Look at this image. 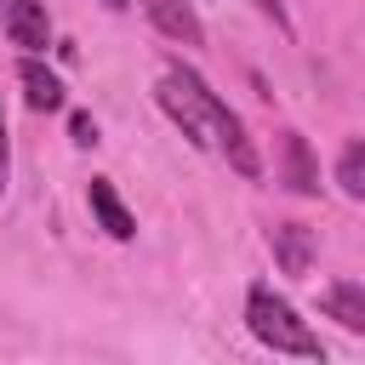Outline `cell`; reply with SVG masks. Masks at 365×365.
I'll list each match as a JSON object with an SVG mask.
<instances>
[{"mask_svg": "<svg viewBox=\"0 0 365 365\" xmlns=\"http://www.w3.org/2000/svg\"><path fill=\"white\" fill-rule=\"evenodd\" d=\"M160 108H165V120L194 143V148H217L222 160H228V171H240L245 182H257L262 177V154H257V143L245 137V120L182 63V57H171L165 63V74H160Z\"/></svg>", "mask_w": 365, "mask_h": 365, "instance_id": "1", "label": "cell"}, {"mask_svg": "<svg viewBox=\"0 0 365 365\" xmlns=\"http://www.w3.org/2000/svg\"><path fill=\"white\" fill-rule=\"evenodd\" d=\"M245 325H251V336L262 342V348H274V354H297V359H325V342H319V331L274 291V285H251L245 291Z\"/></svg>", "mask_w": 365, "mask_h": 365, "instance_id": "2", "label": "cell"}, {"mask_svg": "<svg viewBox=\"0 0 365 365\" xmlns=\"http://www.w3.org/2000/svg\"><path fill=\"white\" fill-rule=\"evenodd\" d=\"M0 29L17 51H46L51 46V17L46 0H0Z\"/></svg>", "mask_w": 365, "mask_h": 365, "instance_id": "3", "label": "cell"}, {"mask_svg": "<svg viewBox=\"0 0 365 365\" xmlns=\"http://www.w3.org/2000/svg\"><path fill=\"white\" fill-rule=\"evenodd\" d=\"M279 182L297 200H319V160L302 131H279Z\"/></svg>", "mask_w": 365, "mask_h": 365, "instance_id": "4", "label": "cell"}, {"mask_svg": "<svg viewBox=\"0 0 365 365\" xmlns=\"http://www.w3.org/2000/svg\"><path fill=\"white\" fill-rule=\"evenodd\" d=\"M137 6H143V17H148L165 40H177V46H205V23H200L194 0H137Z\"/></svg>", "mask_w": 365, "mask_h": 365, "instance_id": "5", "label": "cell"}, {"mask_svg": "<svg viewBox=\"0 0 365 365\" xmlns=\"http://www.w3.org/2000/svg\"><path fill=\"white\" fill-rule=\"evenodd\" d=\"M17 80H23V103L34 108V114H57L68 97H63V80L40 63V51H23L17 57Z\"/></svg>", "mask_w": 365, "mask_h": 365, "instance_id": "6", "label": "cell"}, {"mask_svg": "<svg viewBox=\"0 0 365 365\" xmlns=\"http://www.w3.org/2000/svg\"><path fill=\"white\" fill-rule=\"evenodd\" d=\"M268 251H274V262H279L291 279H302V274L314 268V228H308V222H274V228H268Z\"/></svg>", "mask_w": 365, "mask_h": 365, "instance_id": "7", "label": "cell"}, {"mask_svg": "<svg viewBox=\"0 0 365 365\" xmlns=\"http://www.w3.org/2000/svg\"><path fill=\"white\" fill-rule=\"evenodd\" d=\"M86 205H91V217L103 222V234H108V240H120V245H125V240H137V217L125 211V200L114 194V182H108V177H91Z\"/></svg>", "mask_w": 365, "mask_h": 365, "instance_id": "8", "label": "cell"}, {"mask_svg": "<svg viewBox=\"0 0 365 365\" xmlns=\"http://www.w3.org/2000/svg\"><path fill=\"white\" fill-rule=\"evenodd\" d=\"M319 314L336 319L342 331H365V285H354V279H331V285L319 291Z\"/></svg>", "mask_w": 365, "mask_h": 365, "instance_id": "9", "label": "cell"}, {"mask_svg": "<svg viewBox=\"0 0 365 365\" xmlns=\"http://www.w3.org/2000/svg\"><path fill=\"white\" fill-rule=\"evenodd\" d=\"M336 188L348 200H365V137H348L336 154Z\"/></svg>", "mask_w": 365, "mask_h": 365, "instance_id": "10", "label": "cell"}, {"mask_svg": "<svg viewBox=\"0 0 365 365\" xmlns=\"http://www.w3.org/2000/svg\"><path fill=\"white\" fill-rule=\"evenodd\" d=\"M68 137H74V143H80V148H91V143H97V120H91V114H80V108H74V114H68Z\"/></svg>", "mask_w": 365, "mask_h": 365, "instance_id": "11", "label": "cell"}, {"mask_svg": "<svg viewBox=\"0 0 365 365\" xmlns=\"http://www.w3.org/2000/svg\"><path fill=\"white\" fill-rule=\"evenodd\" d=\"M257 6V17H268L279 34H291V17H285V0H251Z\"/></svg>", "mask_w": 365, "mask_h": 365, "instance_id": "12", "label": "cell"}, {"mask_svg": "<svg viewBox=\"0 0 365 365\" xmlns=\"http://www.w3.org/2000/svg\"><path fill=\"white\" fill-rule=\"evenodd\" d=\"M11 182V137H6V108H0V194Z\"/></svg>", "mask_w": 365, "mask_h": 365, "instance_id": "13", "label": "cell"}, {"mask_svg": "<svg viewBox=\"0 0 365 365\" xmlns=\"http://www.w3.org/2000/svg\"><path fill=\"white\" fill-rule=\"evenodd\" d=\"M103 6H108V11H125V6H131V0H103Z\"/></svg>", "mask_w": 365, "mask_h": 365, "instance_id": "14", "label": "cell"}]
</instances>
